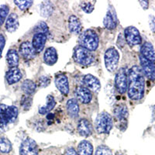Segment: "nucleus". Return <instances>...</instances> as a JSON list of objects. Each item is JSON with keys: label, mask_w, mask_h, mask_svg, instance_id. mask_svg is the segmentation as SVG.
I'll list each match as a JSON object with an SVG mask.
<instances>
[{"label": "nucleus", "mask_w": 155, "mask_h": 155, "mask_svg": "<svg viewBox=\"0 0 155 155\" xmlns=\"http://www.w3.org/2000/svg\"><path fill=\"white\" fill-rule=\"evenodd\" d=\"M145 81L143 74L139 66L134 65L129 71L128 95L133 100H140L144 94Z\"/></svg>", "instance_id": "obj_1"}, {"label": "nucleus", "mask_w": 155, "mask_h": 155, "mask_svg": "<svg viewBox=\"0 0 155 155\" xmlns=\"http://www.w3.org/2000/svg\"><path fill=\"white\" fill-rule=\"evenodd\" d=\"M18 116V108L14 106L0 105V130L12 124Z\"/></svg>", "instance_id": "obj_2"}, {"label": "nucleus", "mask_w": 155, "mask_h": 155, "mask_svg": "<svg viewBox=\"0 0 155 155\" xmlns=\"http://www.w3.org/2000/svg\"><path fill=\"white\" fill-rule=\"evenodd\" d=\"M99 36L93 30H86L79 37L80 46L89 51H94L99 47Z\"/></svg>", "instance_id": "obj_3"}, {"label": "nucleus", "mask_w": 155, "mask_h": 155, "mask_svg": "<svg viewBox=\"0 0 155 155\" xmlns=\"http://www.w3.org/2000/svg\"><path fill=\"white\" fill-rule=\"evenodd\" d=\"M113 118L107 112H102L95 119V127L99 134H109L113 128Z\"/></svg>", "instance_id": "obj_4"}, {"label": "nucleus", "mask_w": 155, "mask_h": 155, "mask_svg": "<svg viewBox=\"0 0 155 155\" xmlns=\"http://www.w3.org/2000/svg\"><path fill=\"white\" fill-rule=\"evenodd\" d=\"M74 60L76 63L84 66L92 64L94 62V55L88 50L81 46L76 47L74 51Z\"/></svg>", "instance_id": "obj_5"}, {"label": "nucleus", "mask_w": 155, "mask_h": 155, "mask_svg": "<svg viewBox=\"0 0 155 155\" xmlns=\"http://www.w3.org/2000/svg\"><path fill=\"white\" fill-rule=\"evenodd\" d=\"M105 65L109 72H114L118 67L120 54L115 48H110L106 50L104 56Z\"/></svg>", "instance_id": "obj_6"}, {"label": "nucleus", "mask_w": 155, "mask_h": 155, "mask_svg": "<svg viewBox=\"0 0 155 155\" xmlns=\"http://www.w3.org/2000/svg\"><path fill=\"white\" fill-rule=\"evenodd\" d=\"M128 74L129 71L126 68H121L116 73L115 87L119 93L124 94L127 92L128 88Z\"/></svg>", "instance_id": "obj_7"}, {"label": "nucleus", "mask_w": 155, "mask_h": 155, "mask_svg": "<svg viewBox=\"0 0 155 155\" xmlns=\"http://www.w3.org/2000/svg\"><path fill=\"white\" fill-rule=\"evenodd\" d=\"M114 117L118 122V127L121 130H125L127 127V119L129 116L128 109L126 105L120 104L116 106L114 109Z\"/></svg>", "instance_id": "obj_8"}, {"label": "nucleus", "mask_w": 155, "mask_h": 155, "mask_svg": "<svg viewBox=\"0 0 155 155\" xmlns=\"http://www.w3.org/2000/svg\"><path fill=\"white\" fill-rule=\"evenodd\" d=\"M125 39L127 44L131 47L139 45L142 42L139 30L134 27H128L125 29Z\"/></svg>", "instance_id": "obj_9"}, {"label": "nucleus", "mask_w": 155, "mask_h": 155, "mask_svg": "<svg viewBox=\"0 0 155 155\" xmlns=\"http://www.w3.org/2000/svg\"><path fill=\"white\" fill-rule=\"evenodd\" d=\"M20 155H37L38 146L35 140L31 138H27L23 141L19 147Z\"/></svg>", "instance_id": "obj_10"}, {"label": "nucleus", "mask_w": 155, "mask_h": 155, "mask_svg": "<svg viewBox=\"0 0 155 155\" xmlns=\"http://www.w3.org/2000/svg\"><path fill=\"white\" fill-rule=\"evenodd\" d=\"M140 61L141 64V71L148 79L155 80V64L140 55Z\"/></svg>", "instance_id": "obj_11"}, {"label": "nucleus", "mask_w": 155, "mask_h": 155, "mask_svg": "<svg viewBox=\"0 0 155 155\" xmlns=\"http://www.w3.org/2000/svg\"><path fill=\"white\" fill-rule=\"evenodd\" d=\"M55 85L61 94L67 95L69 93V83L68 77L64 74H58L55 76Z\"/></svg>", "instance_id": "obj_12"}, {"label": "nucleus", "mask_w": 155, "mask_h": 155, "mask_svg": "<svg viewBox=\"0 0 155 155\" xmlns=\"http://www.w3.org/2000/svg\"><path fill=\"white\" fill-rule=\"evenodd\" d=\"M103 25L108 30H114L117 26V18L113 7H109L106 15L103 19Z\"/></svg>", "instance_id": "obj_13"}, {"label": "nucleus", "mask_w": 155, "mask_h": 155, "mask_svg": "<svg viewBox=\"0 0 155 155\" xmlns=\"http://www.w3.org/2000/svg\"><path fill=\"white\" fill-rule=\"evenodd\" d=\"M83 81H84V84H85V87L88 88L91 92L97 93V92H99L100 91V81L96 77H95L92 74H86L83 78Z\"/></svg>", "instance_id": "obj_14"}, {"label": "nucleus", "mask_w": 155, "mask_h": 155, "mask_svg": "<svg viewBox=\"0 0 155 155\" xmlns=\"http://www.w3.org/2000/svg\"><path fill=\"white\" fill-rule=\"evenodd\" d=\"M75 95L77 99L83 104H88L92 99V92L85 86H78L75 90Z\"/></svg>", "instance_id": "obj_15"}, {"label": "nucleus", "mask_w": 155, "mask_h": 155, "mask_svg": "<svg viewBox=\"0 0 155 155\" xmlns=\"http://www.w3.org/2000/svg\"><path fill=\"white\" fill-rule=\"evenodd\" d=\"M93 127L87 119H81L78 123V132L82 137H88L92 134Z\"/></svg>", "instance_id": "obj_16"}, {"label": "nucleus", "mask_w": 155, "mask_h": 155, "mask_svg": "<svg viewBox=\"0 0 155 155\" xmlns=\"http://www.w3.org/2000/svg\"><path fill=\"white\" fill-rule=\"evenodd\" d=\"M19 52L23 58L27 61L32 60L36 57V52L33 48V45L29 41L22 43L19 47Z\"/></svg>", "instance_id": "obj_17"}, {"label": "nucleus", "mask_w": 155, "mask_h": 155, "mask_svg": "<svg viewBox=\"0 0 155 155\" xmlns=\"http://www.w3.org/2000/svg\"><path fill=\"white\" fill-rule=\"evenodd\" d=\"M47 41V35L44 34H35L33 37L32 45L36 53H41L44 50Z\"/></svg>", "instance_id": "obj_18"}, {"label": "nucleus", "mask_w": 155, "mask_h": 155, "mask_svg": "<svg viewBox=\"0 0 155 155\" xmlns=\"http://www.w3.org/2000/svg\"><path fill=\"white\" fill-rule=\"evenodd\" d=\"M140 55L147 60L155 64V51L153 45L150 43L146 42L140 48Z\"/></svg>", "instance_id": "obj_19"}, {"label": "nucleus", "mask_w": 155, "mask_h": 155, "mask_svg": "<svg viewBox=\"0 0 155 155\" xmlns=\"http://www.w3.org/2000/svg\"><path fill=\"white\" fill-rule=\"evenodd\" d=\"M5 78L9 85H13L22 78V72L18 68H11L5 74Z\"/></svg>", "instance_id": "obj_20"}, {"label": "nucleus", "mask_w": 155, "mask_h": 155, "mask_svg": "<svg viewBox=\"0 0 155 155\" xmlns=\"http://www.w3.org/2000/svg\"><path fill=\"white\" fill-rule=\"evenodd\" d=\"M19 17L16 13H10L5 22V29L9 33H13L19 28Z\"/></svg>", "instance_id": "obj_21"}, {"label": "nucleus", "mask_w": 155, "mask_h": 155, "mask_svg": "<svg viewBox=\"0 0 155 155\" xmlns=\"http://www.w3.org/2000/svg\"><path fill=\"white\" fill-rule=\"evenodd\" d=\"M58 53L54 48H48L45 51L44 54V62L48 64V65H54L57 61H58Z\"/></svg>", "instance_id": "obj_22"}, {"label": "nucleus", "mask_w": 155, "mask_h": 155, "mask_svg": "<svg viewBox=\"0 0 155 155\" xmlns=\"http://www.w3.org/2000/svg\"><path fill=\"white\" fill-rule=\"evenodd\" d=\"M67 112L68 114L70 116V117L74 119L77 118L79 114V106L78 103L77 99H71L67 102Z\"/></svg>", "instance_id": "obj_23"}, {"label": "nucleus", "mask_w": 155, "mask_h": 155, "mask_svg": "<svg viewBox=\"0 0 155 155\" xmlns=\"http://www.w3.org/2000/svg\"><path fill=\"white\" fill-rule=\"evenodd\" d=\"M68 27L71 34H78L81 30V23L77 16H71L68 19Z\"/></svg>", "instance_id": "obj_24"}, {"label": "nucleus", "mask_w": 155, "mask_h": 155, "mask_svg": "<svg viewBox=\"0 0 155 155\" xmlns=\"http://www.w3.org/2000/svg\"><path fill=\"white\" fill-rule=\"evenodd\" d=\"M93 146L87 140H82L78 146V155H92Z\"/></svg>", "instance_id": "obj_25"}, {"label": "nucleus", "mask_w": 155, "mask_h": 155, "mask_svg": "<svg viewBox=\"0 0 155 155\" xmlns=\"http://www.w3.org/2000/svg\"><path fill=\"white\" fill-rule=\"evenodd\" d=\"M6 61L11 68H17L19 65V57L17 51L14 49H10L6 54Z\"/></svg>", "instance_id": "obj_26"}, {"label": "nucleus", "mask_w": 155, "mask_h": 155, "mask_svg": "<svg viewBox=\"0 0 155 155\" xmlns=\"http://www.w3.org/2000/svg\"><path fill=\"white\" fill-rule=\"evenodd\" d=\"M55 105H56V102H55L54 98L51 95H48L46 104L39 108V113L41 115H45L50 113L54 108Z\"/></svg>", "instance_id": "obj_27"}, {"label": "nucleus", "mask_w": 155, "mask_h": 155, "mask_svg": "<svg viewBox=\"0 0 155 155\" xmlns=\"http://www.w3.org/2000/svg\"><path fill=\"white\" fill-rule=\"evenodd\" d=\"M37 85L32 80H25L22 84V90L27 95H32L35 92Z\"/></svg>", "instance_id": "obj_28"}, {"label": "nucleus", "mask_w": 155, "mask_h": 155, "mask_svg": "<svg viewBox=\"0 0 155 155\" xmlns=\"http://www.w3.org/2000/svg\"><path fill=\"white\" fill-rule=\"evenodd\" d=\"M53 5L50 2H43L40 6L41 15L44 17H49L53 13Z\"/></svg>", "instance_id": "obj_29"}, {"label": "nucleus", "mask_w": 155, "mask_h": 155, "mask_svg": "<svg viewBox=\"0 0 155 155\" xmlns=\"http://www.w3.org/2000/svg\"><path fill=\"white\" fill-rule=\"evenodd\" d=\"M12 150V143L8 138L5 137H0V152L8 153Z\"/></svg>", "instance_id": "obj_30"}, {"label": "nucleus", "mask_w": 155, "mask_h": 155, "mask_svg": "<svg viewBox=\"0 0 155 155\" xmlns=\"http://www.w3.org/2000/svg\"><path fill=\"white\" fill-rule=\"evenodd\" d=\"M9 12V8L7 5H0V27H2L5 19H7Z\"/></svg>", "instance_id": "obj_31"}, {"label": "nucleus", "mask_w": 155, "mask_h": 155, "mask_svg": "<svg viewBox=\"0 0 155 155\" xmlns=\"http://www.w3.org/2000/svg\"><path fill=\"white\" fill-rule=\"evenodd\" d=\"M95 1H84V2H81V7L82 9V10L84 11L86 13H91L92 11L94 10V7H95Z\"/></svg>", "instance_id": "obj_32"}, {"label": "nucleus", "mask_w": 155, "mask_h": 155, "mask_svg": "<svg viewBox=\"0 0 155 155\" xmlns=\"http://www.w3.org/2000/svg\"><path fill=\"white\" fill-rule=\"evenodd\" d=\"M35 34H48V27L47 23L45 22H40L37 23V26L35 27Z\"/></svg>", "instance_id": "obj_33"}, {"label": "nucleus", "mask_w": 155, "mask_h": 155, "mask_svg": "<svg viewBox=\"0 0 155 155\" xmlns=\"http://www.w3.org/2000/svg\"><path fill=\"white\" fill-rule=\"evenodd\" d=\"M95 155H113V153L107 146L100 145L97 147Z\"/></svg>", "instance_id": "obj_34"}, {"label": "nucleus", "mask_w": 155, "mask_h": 155, "mask_svg": "<svg viewBox=\"0 0 155 155\" xmlns=\"http://www.w3.org/2000/svg\"><path fill=\"white\" fill-rule=\"evenodd\" d=\"M33 2H34L33 1H14V3L21 10H26L27 9L30 8Z\"/></svg>", "instance_id": "obj_35"}, {"label": "nucleus", "mask_w": 155, "mask_h": 155, "mask_svg": "<svg viewBox=\"0 0 155 155\" xmlns=\"http://www.w3.org/2000/svg\"><path fill=\"white\" fill-rule=\"evenodd\" d=\"M21 105L24 109H29L32 105V98L30 95H26L22 99Z\"/></svg>", "instance_id": "obj_36"}, {"label": "nucleus", "mask_w": 155, "mask_h": 155, "mask_svg": "<svg viewBox=\"0 0 155 155\" xmlns=\"http://www.w3.org/2000/svg\"><path fill=\"white\" fill-rule=\"evenodd\" d=\"M50 82H51V79L49 77H47V76H42L39 78V85L42 88L48 86Z\"/></svg>", "instance_id": "obj_37"}, {"label": "nucleus", "mask_w": 155, "mask_h": 155, "mask_svg": "<svg viewBox=\"0 0 155 155\" xmlns=\"http://www.w3.org/2000/svg\"><path fill=\"white\" fill-rule=\"evenodd\" d=\"M149 25H150V30L153 33H155V16H149Z\"/></svg>", "instance_id": "obj_38"}, {"label": "nucleus", "mask_w": 155, "mask_h": 155, "mask_svg": "<svg viewBox=\"0 0 155 155\" xmlns=\"http://www.w3.org/2000/svg\"><path fill=\"white\" fill-rule=\"evenodd\" d=\"M5 37L2 34H0V58L2 57V51L4 49V47H5Z\"/></svg>", "instance_id": "obj_39"}, {"label": "nucleus", "mask_w": 155, "mask_h": 155, "mask_svg": "<svg viewBox=\"0 0 155 155\" xmlns=\"http://www.w3.org/2000/svg\"><path fill=\"white\" fill-rule=\"evenodd\" d=\"M64 155H78V153L76 152V150H74V148L70 147V148H68L67 150H66Z\"/></svg>", "instance_id": "obj_40"}, {"label": "nucleus", "mask_w": 155, "mask_h": 155, "mask_svg": "<svg viewBox=\"0 0 155 155\" xmlns=\"http://www.w3.org/2000/svg\"><path fill=\"white\" fill-rule=\"evenodd\" d=\"M140 4L142 5V7L144 9H147L148 8V5H149V2L147 1H140Z\"/></svg>", "instance_id": "obj_41"}]
</instances>
